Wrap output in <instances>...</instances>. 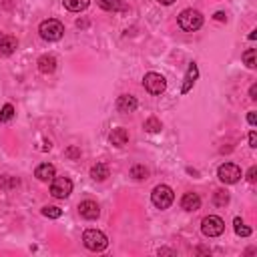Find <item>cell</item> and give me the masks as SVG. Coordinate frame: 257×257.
I'll return each instance as SVG.
<instances>
[{"label": "cell", "instance_id": "6da1fadb", "mask_svg": "<svg viewBox=\"0 0 257 257\" xmlns=\"http://www.w3.org/2000/svg\"><path fill=\"white\" fill-rule=\"evenodd\" d=\"M38 32H40V36H42L44 40L57 42V40L63 38L65 26H63V22H59V20H55V18H48V20H42V22H40Z\"/></svg>", "mask_w": 257, "mask_h": 257}, {"label": "cell", "instance_id": "7a4b0ae2", "mask_svg": "<svg viewBox=\"0 0 257 257\" xmlns=\"http://www.w3.org/2000/svg\"><path fill=\"white\" fill-rule=\"evenodd\" d=\"M83 243H85V247L90 249V251H105V249L109 247L107 235L102 233V231H98V229H86V231L83 233Z\"/></svg>", "mask_w": 257, "mask_h": 257}, {"label": "cell", "instance_id": "3957f363", "mask_svg": "<svg viewBox=\"0 0 257 257\" xmlns=\"http://www.w3.org/2000/svg\"><path fill=\"white\" fill-rule=\"evenodd\" d=\"M173 199H175V195H173V189L169 185H157L151 193V201L157 209H169Z\"/></svg>", "mask_w": 257, "mask_h": 257}, {"label": "cell", "instance_id": "277c9868", "mask_svg": "<svg viewBox=\"0 0 257 257\" xmlns=\"http://www.w3.org/2000/svg\"><path fill=\"white\" fill-rule=\"evenodd\" d=\"M179 26L185 30V32H195L203 26V14L199 10H193V8H187L179 14Z\"/></svg>", "mask_w": 257, "mask_h": 257}, {"label": "cell", "instance_id": "5b68a950", "mask_svg": "<svg viewBox=\"0 0 257 257\" xmlns=\"http://www.w3.org/2000/svg\"><path fill=\"white\" fill-rule=\"evenodd\" d=\"M201 231L205 237H219L225 231V221L219 215H209L201 221Z\"/></svg>", "mask_w": 257, "mask_h": 257}, {"label": "cell", "instance_id": "8992f818", "mask_svg": "<svg viewBox=\"0 0 257 257\" xmlns=\"http://www.w3.org/2000/svg\"><path fill=\"white\" fill-rule=\"evenodd\" d=\"M143 86H145V90L151 92V94H161V92H165V88H167V81H165V77L159 75V73H147L145 79H143Z\"/></svg>", "mask_w": 257, "mask_h": 257}, {"label": "cell", "instance_id": "52a82bcc", "mask_svg": "<svg viewBox=\"0 0 257 257\" xmlns=\"http://www.w3.org/2000/svg\"><path fill=\"white\" fill-rule=\"evenodd\" d=\"M217 177L225 185H233V183H237L241 179V169L235 163H223L219 167V171H217Z\"/></svg>", "mask_w": 257, "mask_h": 257}, {"label": "cell", "instance_id": "ba28073f", "mask_svg": "<svg viewBox=\"0 0 257 257\" xmlns=\"http://www.w3.org/2000/svg\"><path fill=\"white\" fill-rule=\"evenodd\" d=\"M50 193L57 199H67L73 193V181L67 177H57L53 179V185H50Z\"/></svg>", "mask_w": 257, "mask_h": 257}, {"label": "cell", "instance_id": "9c48e42d", "mask_svg": "<svg viewBox=\"0 0 257 257\" xmlns=\"http://www.w3.org/2000/svg\"><path fill=\"white\" fill-rule=\"evenodd\" d=\"M79 211H81V215H83L85 219H88V221H92V219H96V217L100 215L98 205H96L94 201H90V199H86V201H83V203L79 205Z\"/></svg>", "mask_w": 257, "mask_h": 257}, {"label": "cell", "instance_id": "30bf717a", "mask_svg": "<svg viewBox=\"0 0 257 257\" xmlns=\"http://www.w3.org/2000/svg\"><path fill=\"white\" fill-rule=\"evenodd\" d=\"M137 107H139V102L133 94H121L117 98V111L119 113H133Z\"/></svg>", "mask_w": 257, "mask_h": 257}, {"label": "cell", "instance_id": "8fae6325", "mask_svg": "<svg viewBox=\"0 0 257 257\" xmlns=\"http://www.w3.org/2000/svg\"><path fill=\"white\" fill-rule=\"evenodd\" d=\"M36 65H38V71H40L42 75H50V73L57 71V59H55L53 55H42Z\"/></svg>", "mask_w": 257, "mask_h": 257}, {"label": "cell", "instance_id": "7c38bea8", "mask_svg": "<svg viewBox=\"0 0 257 257\" xmlns=\"http://www.w3.org/2000/svg\"><path fill=\"white\" fill-rule=\"evenodd\" d=\"M181 207L185 211H197L201 207V197L197 193H185L181 199Z\"/></svg>", "mask_w": 257, "mask_h": 257}, {"label": "cell", "instance_id": "4fadbf2b", "mask_svg": "<svg viewBox=\"0 0 257 257\" xmlns=\"http://www.w3.org/2000/svg\"><path fill=\"white\" fill-rule=\"evenodd\" d=\"M16 46H18V40L14 36H10V34L2 36V38H0V55L10 57L14 50H16Z\"/></svg>", "mask_w": 257, "mask_h": 257}, {"label": "cell", "instance_id": "5bb4252c", "mask_svg": "<svg viewBox=\"0 0 257 257\" xmlns=\"http://www.w3.org/2000/svg\"><path fill=\"white\" fill-rule=\"evenodd\" d=\"M34 177L38 181H53L55 179V165H50V163L38 165L36 171H34Z\"/></svg>", "mask_w": 257, "mask_h": 257}, {"label": "cell", "instance_id": "9a60e30c", "mask_svg": "<svg viewBox=\"0 0 257 257\" xmlns=\"http://www.w3.org/2000/svg\"><path fill=\"white\" fill-rule=\"evenodd\" d=\"M197 77H199V69H197L195 63H191V65H189V71H187V77H185V85H183V88H181L183 94H187V92L191 90V86L195 85Z\"/></svg>", "mask_w": 257, "mask_h": 257}, {"label": "cell", "instance_id": "2e32d148", "mask_svg": "<svg viewBox=\"0 0 257 257\" xmlns=\"http://www.w3.org/2000/svg\"><path fill=\"white\" fill-rule=\"evenodd\" d=\"M111 143H113L115 147H125V145L129 143V133H127V129H123V127L113 129V133H111Z\"/></svg>", "mask_w": 257, "mask_h": 257}, {"label": "cell", "instance_id": "e0dca14e", "mask_svg": "<svg viewBox=\"0 0 257 257\" xmlns=\"http://www.w3.org/2000/svg\"><path fill=\"white\" fill-rule=\"evenodd\" d=\"M65 2V8L71 10V12H83L88 4H90V0H63Z\"/></svg>", "mask_w": 257, "mask_h": 257}, {"label": "cell", "instance_id": "ac0fdd59", "mask_svg": "<svg viewBox=\"0 0 257 257\" xmlns=\"http://www.w3.org/2000/svg\"><path fill=\"white\" fill-rule=\"evenodd\" d=\"M90 177L94 181H105L109 177V167L105 163H96L92 169H90Z\"/></svg>", "mask_w": 257, "mask_h": 257}, {"label": "cell", "instance_id": "d6986e66", "mask_svg": "<svg viewBox=\"0 0 257 257\" xmlns=\"http://www.w3.org/2000/svg\"><path fill=\"white\" fill-rule=\"evenodd\" d=\"M98 6L107 12H119V10H125V4H121L119 0H98Z\"/></svg>", "mask_w": 257, "mask_h": 257}, {"label": "cell", "instance_id": "ffe728a7", "mask_svg": "<svg viewBox=\"0 0 257 257\" xmlns=\"http://www.w3.org/2000/svg\"><path fill=\"white\" fill-rule=\"evenodd\" d=\"M143 129H145L147 133H159V131L163 129V125H161V121H159V119H155V117H151V119H147V121H145Z\"/></svg>", "mask_w": 257, "mask_h": 257}, {"label": "cell", "instance_id": "44dd1931", "mask_svg": "<svg viewBox=\"0 0 257 257\" xmlns=\"http://www.w3.org/2000/svg\"><path fill=\"white\" fill-rule=\"evenodd\" d=\"M213 203L217 205V207H225V205L229 203V193H227L225 189L215 191V195H213Z\"/></svg>", "mask_w": 257, "mask_h": 257}, {"label": "cell", "instance_id": "7402d4cb", "mask_svg": "<svg viewBox=\"0 0 257 257\" xmlns=\"http://www.w3.org/2000/svg\"><path fill=\"white\" fill-rule=\"evenodd\" d=\"M131 177H135L137 181H143L149 177V169L145 165H133L131 167Z\"/></svg>", "mask_w": 257, "mask_h": 257}, {"label": "cell", "instance_id": "603a6c76", "mask_svg": "<svg viewBox=\"0 0 257 257\" xmlns=\"http://www.w3.org/2000/svg\"><path fill=\"white\" fill-rule=\"evenodd\" d=\"M12 117H14V107L10 105V102H6V105L2 107V111H0V123H8Z\"/></svg>", "mask_w": 257, "mask_h": 257}, {"label": "cell", "instance_id": "cb8c5ba5", "mask_svg": "<svg viewBox=\"0 0 257 257\" xmlns=\"http://www.w3.org/2000/svg\"><path fill=\"white\" fill-rule=\"evenodd\" d=\"M233 225H235V233H237V235H241V237H249V235H251V229H249V227H245V225H243V221H241L239 217H235Z\"/></svg>", "mask_w": 257, "mask_h": 257}, {"label": "cell", "instance_id": "d4e9b609", "mask_svg": "<svg viewBox=\"0 0 257 257\" xmlns=\"http://www.w3.org/2000/svg\"><path fill=\"white\" fill-rule=\"evenodd\" d=\"M42 215L48 217V219H59L63 215V209H59V207H42Z\"/></svg>", "mask_w": 257, "mask_h": 257}, {"label": "cell", "instance_id": "484cf974", "mask_svg": "<svg viewBox=\"0 0 257 257\" xmlns=\"http://www.w3.org/2000/svg\"><path fill=\"white\" fill-rule=\"evenodd\" d=\"M243 63L247 65V69H255V48H249L243 53Z\"/></svg>", "mask_w": 257, "mask_h": 257}, {"label": "cell", "instance_id": "4316f807", "mask_svg": "<svg viewBox=\"0 0 257 257\" xmlns=\"http://www.w3.org/2000/svg\"><path fill=\"white\" fill-rule=\"evenodd\" d=\"M65 155H67L69 159H79V157H81V149H79V147H69Z\"/></svg>", "mask_w": 257, "mask_h": 257}, {"label": "cell", "instance_id": "83f0119b", "mask_svg": "<svg viewBox=\"0 0 257 257\" xmlns=\"http://www.w3.org/2000/svg\"><path fill=\"white\" fill-rule=\"evenodd\" d=\"M255 175H257V167H251V169L247 171V181H249V183H255V179H257Z\"/></svg>", "mask_w": 257, "mask_h": 257}, {"label": "cell", "instance_id": "f1b7e54d", "mask_svg": "<svg viewBox=\"0 0 257 257\" xmlns=\"http://www.w3.org/2000/svg\"><path fill=\"white\" fill-rule=\"evenodd\" d=\"M249 147H251V149H255V147H257V135H255V131H251V133H249Z\"/></svg>", "mask_w": 257, "mask_h": 257}, {"label": "cell", "instance_id": "f546056e", "mask_svg": "<svg viewBox=\"0 0 257 257\" xmlns=\"http://www.w3.org/2000/svg\"><path fill=\"white\" fill-rule=\"evenodd\" d=\"M247 123H249L251 127H255V123H257V115H255V111H251V113L247 115Z\"/></svg>", "mask_w": 257, "mask_h": 257}, {"label": "cell", "instance_id": "4dcf8cb0", "mask_svg": "<svg viewBox=\"0 0 257 257\" xmlns=\"http://www.w3.org/2000/svg\"><path fill=\"white\" fill-rule=\"evenodd\" d=\"M10 185H18V181H8V179H2V181H0V187H2V189H6V187H10Z\"/></svg>", "mask_w": 257, "mask_h": 257}, {"label": "cell", "instance_id": "1f68e13d", "mask_svg": "<svg viewBox=\"0 0 257 257\" xmlns=\"http://www.w3.org/2000/svg\"><path fill=\"white\" fill-rule=\"evenodd\" d=\"M249 96H251L253 100H257V85H251V88H249Z\"/></svg>", "mask_w": 257, "mask_h": 257}, {"label": "cell", "instance_id": "d6a6232c", "mask_svg": "<svg viewBox=\"0 0 257 257\" xmlns=\"http://www.w3.org/2000/svg\"><path fill=\"white\" fill-rule=\"evenodd\" d=\"M227 16H225V12H215V20H219V22H223Z\"/></svg>", "mask_w": 257, "mask_h": 257}, {"label": "cell", "instance_id": "836d02e7", "mask_svg": "<svg viewBox=\"0 0 257 257\" xmlns=\"http://www.w3.org/2000/svg\"><path fill=\"white\" fill-rule=\"evenodd\" d=\"M159 255H175L173 249H159Z\"/></svg>", "mask_w": 257, "mask_h": 257}, {"label": "cell", "instance_id": "e575fe53", "mask_svg": "<svg viewBox=\"0 0 257 257\" xmlns=\"http://www.w3.org/2000/svg\"><path fill=\"white\" fill-rule=\"evenodd\" d=\"M159 2H161V4H165V6H171V4L175 2V0H159Z\"/></svg>", "mask_w": 257, "mask_h": 257}]
</instances>
